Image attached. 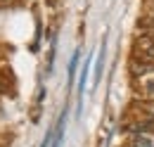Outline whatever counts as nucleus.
<instances>
[{"label": "nucleus", "instance_id": "20e7f679", "mask_svg": "<svg viewBox=\"0 0 154 147\" xmlns=\"http://www.w3.org/2000/svg\"><path fill=\"white\" fill-rule=\"evenodd\" d=\"M78 57H81V52H74V57H71V62H69V81L74 78V74H76V64H78Z\"/></svg>", "mask_w": 154, "mask_h": 147}, {"label": "nucleus", "instance_id": "f257e3e1", "mask_svg": "<svg viewBox=\"0 0 154 147\" xmlns=\"http://www.w3.org/2000/svg\"><path fill=\"white\" fill-rule=\"evenodd\" d=\"M137 86H140V92H142L145 97L154 100V74H147V76H142Z\"/></svg>", "mask_w": 154, "mask_h": 147}, {"label": "nucleus", "instance_id": "7ed1b4c3", "mask_svg": "<svg viewBox=\"0 0 154 147\" xmlns=\"http://www.w3.org/2000/svg\"><path fill=\"white\" fill-rule=\"evenodd\" d=\"M131 147H154V142H152V138H149V135L137 133L133 140H131Z\"/></svg>", "mask_w": 154, "mask_h": 147}, {"label": "nucleus", "instance_id": "423d86ee", "mask_svg": "<svg viewBox=\"0 0 154 147\" xmlns=\"http://www.w3.org/2000/svg\"><path fill=\"white\" fill-rule=\"evenodd\" d=\"M147 116H149V121L154 124V102H149V105H147Z\"/></svg>", "mask_w": 154, "mask_h": 147}, {"label": "nucleus", "instance_id": "f03ea898", "mask_svg": "<svg viewBox=\"0 0 154 147\" xmlns=\"http://www.w3.org/2000/svg\"><path fill=\"white\" fill-rule=\"evenodd\" d=\"M88 74H90V57L83 62V69H81V78H78V97L83 100V92H85V81H88Z\"/></svg>", "mask_w": 154, "mask_h": 147}, {"label": "nucleus", "instance_id": "39448f33", "mask_svg": "<svg viewBox=\"0 0 154 147\" xmlns=\"http://www.w3.org/2000/svg\"><path fill=\"white\" fill-rule=\"evenodd\" d=\"M102 64H104V52H100L97 55V69H95V83L100 81V76H102Z\"/></svg>", "mask_w": 154, "mask_h": 147}]
</instances>
